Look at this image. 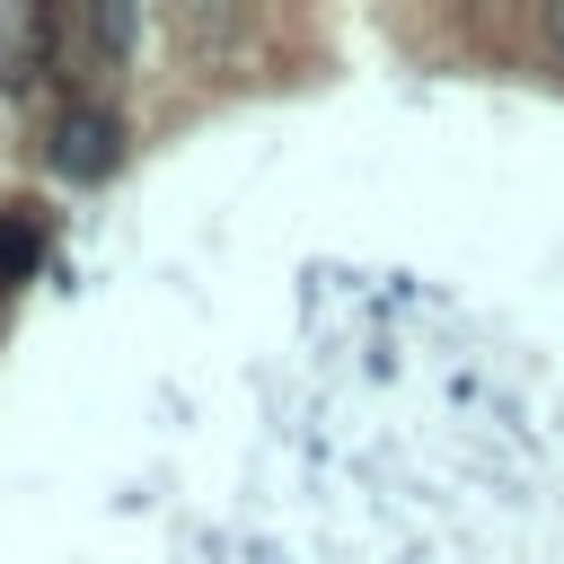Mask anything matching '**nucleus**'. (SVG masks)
I'll return each instance as SVG.
<instances>
[{"label":"nucleus","instance_id":"1","mask_svg":"<svg viewBox=\"0 0 564 564\" xmlns=\"http://www.w3.org/2000/svg\"><path fill=\"white\" fill-rule=\"evenodd\" d=\"M115 159H123V132H115L106 106H70V115L53 123V167H62L70 185H97Z\"/></svg>","mask_w":564,"mask_h":564},{"label":"nucleus","instance_id":"2","mask_svg":"<svg viewBox=\"0 0 564 564\" xmlns=\"http://www.w3.org/2000/svg\"><path fill=\"white\" fill-rule=\"evenodd\" d=\"M70 26L88 35L97 70H115V62H123V44H132V9H88V18H70Z\"/></svg>","mask_w":564,"mask_h":564},{"label":"nucleus","instance_id":"3","mask_svg":"<svg viewBox=\"0 0 564 564\" xmlns=\"http://www.w3.org/2000/svg\"><path fill=\"white\" fill-rule=\"evenodd\" d=\"M26 264H35V229H26V220H9V229H0V291H9Z\"/></svg>","mask_w":564,"mask_h":564},{"label":"nucleus","instance_id":"4","mask_svg":"<svg viewBox=\"0 0 564 564\" xmlns=\"http://www.w3.org/2000/svg\"><path fill=\"white\" fill-rule=\"evenodd\" d=\"M546 35H555V44H564V9H546Z\"/></svg>","mask_w":564,"mask_h":564}]
</instances>
